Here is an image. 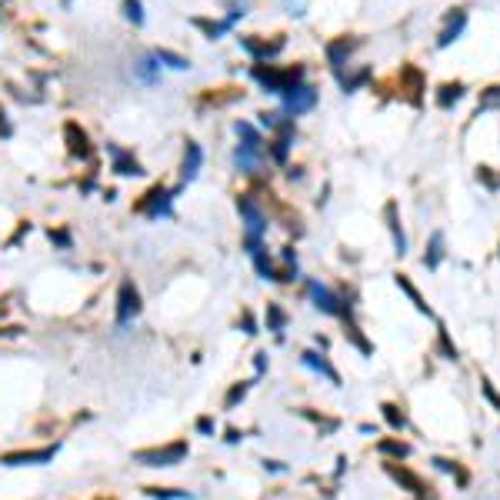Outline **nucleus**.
<instances>
[{"label": "nucleus", "mask_w": 500, "mask_h": 500, "mask_svg": "<svg viewBox=\"0 0 500 500\" xmlns=\"http://www.w3.org/2000/svg\"><path fill=\"white\" fill-rule=\"evenodd\" d=\"M254 367H257V374H263V370H267V354H257V357H254Z\"/></svg>", "instance_id": "nucleus-47"}, {"label": "nucleus", "mask_w": 500, "mask_h": 500, "mask_svg": "<svg viewBox=\"0 0 500 500\" xmlns=\"http://www.w3.org/2000/svg\"><path fill=\"white\" fill-rule=\"evenodd\" d=\"M151 500H190L194 494H187V490H174V487H147L143 490Z\"/></svg>", "instance_id": "nucleus-32"}, {"label": "nucleus", "mask_w": 500, "mask_h": 500, "mask_svg": "<svg viewBox=\"0 0 500 500\" xmlns=\"http://www.w3.org/2000/svg\"><path fill=\"white\" fill-rule=\"evenodd\" d=\"M47 237H50V244H54V247H60V250H70L74 247V237H70V230H64V227H50L47 230Z\"/></svg>", "instance_id": "nucleus-39"}, {"label": "nucleus", "mask_w": 500, "mask_h": 500, "mask_svg": "<svg viewBox=\"0 0 500 500\" xmlns=\"http://www.w3.org/2000/svg\"><path fill=\"white\" fill-rule=\"evenodd\" d=\"M240 327H244V334H250V337L257 334V320H254V314H250V310H244V314H240Z\"/></svg>", "instance_id": "nucleus-42"}, {"label": "nucleus", "mask_w": 500, "mask_h": 500, "mask_svg": "<svg viewBox=\"0 0 500 500\" xmlns=\"http://www.w3.org/2000/svg\"><path fill=\"white\" fill-rule=\"evenodd\" d=\"M281 257H283V261H287V263H297V250H294V247H283V254H281Z\"/></svg>", "instance_id": "nucleus-49"}, {"label": "nucleus", "mask_w": 500, "mask_h": 500, "mask_svg": "<svg viewBox=\"0 0 500 500\" xmlns=\"http://www.w3.org/2000/svg\"><path fill=\"white\" fill-rule=\"evenodd\" d=\"M200 167H204V151H200V143L187 141L184 143V161H180V190H184L187 184H194L197 174H200Z\"/></svg>", "instance_id": "nucleus-13"}, {"label": "nucleus", "mask_w": 500, "mask_h": 500, "mask_svg": "<svg viewBox=\"0 0 500 500\" xmlns=\"http://www.w3.org/2000/svg\"><path fill=\"white\" fill-rule=\"evenodd\" d=\"M484 110H500V84H494V87H487L484 94H480V100H477V117L484 114Z\"/></svg>", "instance_id": "nucleus-35"}, {"label": "nucleus", "mask_w": 500, "mask_h": 500, "mask_svg": "<svg viewBox=\"0 0 500 500\" xmlns=\"http://www.w3.org/2000/svg\"><path fill=\"white\" fill-rule=\"evenodd\" d=\"M460 100H464V84H460V80H454V84H440V87H437V107L440 110L457 107Z\"/></svg>", "instance_id": "nucleus-21"}, {"label": "nucleus", "mask_w": 500, "mask_h": 500, "mask_svg": "<svg viewBox=\"0 0 500 500\" xmlns=\"http://www.w3.org/2000/svg\"><path fill=\"white\" fill-rule=\"evenodd\" d=\"M23 234H31V224H21V227H17V234L11 237V247H17V244H21Z\"/></svg>", "instance_id": "nucleus-46"}, {"label": "nucleus", "mask_w": 500, "mask_h": 500, "mask_svg": "<svg viewBox=\"0 0 500 500\" xmlns=\"http://www.w3.org/2000/svg\"><path fill=\"white\" fill-rule=\"evenodd\" d=\"M344 324H347V337L354 340V347H357L360 354H367V357H370V354H374V344H370V340L364 337V334H360V327L354 324V317L344 314Z\"/></svg>", "instance_id": "nucleus-28"}, {"label": "nucleus", "mask_w": 500, "mask_h": 500, "mask_svg": "<svg viewBox=\"0 0 500 500\" xmlns=\"http://www.w3.org/2000/svg\"><path fill=\"white\" fill-rule=\"evenodd\" d=\"M110 163H114V174L117 177H141L143 174V163L134 157V151H124L117 143H107Z\"/></svg>", "instance_id": "nucleus-12"}, {"label": "nucleus", "mask_w": 500, "mask_h": 500, "mask_svg": "<svg viewBox=\"0 0 500 500\" xmlns=\"http://www.w3.org/2000/svg\"><path fill=\"white\" fill-rule=\"evenodd\" d=\"M161 70H163V67H161V60L153 57V50L134 57V80L143 84V87H153V84L161 80Z\"/></svg>", "instance_id": "nucleus-14"}, {"label": "nucleus", "mask_w": 500, "mask_h": 500, "mask_svg": "<svg viewBox=\"0 0 500 500\" xmlns=\"http://www.w3.org/2000/svg\"><path fill=\"white\" fill-rule=\"evenodd\" d=\"M187 454H190L187 440H174V444L137 450V454H134V464H143V467H177Z\"/></svg>", "instance_id": "nucleus-4"}, {"label": "nucleus", "mask_w": 500, "mask_h": 500, "mask_svg": "<svg viewBox=\"0 0 500 500\" xmlns=\"http://www.w3.org/2000/svg\"><path fill=\"white\" fill-rule=\"evenodd\" d=\"M434 467H437V470H447V474H454L460 487H467V484H470L467 470L460 467V464H454V460H444V457H434Z\"/></svg>", "instance_id": "nucleus-33"}, {"label": "nucleus", "mask_w": 500, "mask_h": 500, "mask_svg": "<svg viewBox=\"0 0 500 500\" xmlns=\"http://www.w3.org/2000/svg\"><path fill=\"white\" fill-rule=\"evenodd\" d=\"M437 350H440L444 360H457V347H454V340H450L444 324H437Z\"/></svg>", "instance_id": "nucleus-34"}, {"label": "nucleus", "mask_w": 500, "mask_h": 500, "mask_svg": "<svg viewBox=\"0 0 500 500\" xmlns=\"http://www.w3.org/2000/svg\"><path fill=\"white\" fill-rule=\"evenodd\" d=\"M393 281H397V287H401L403 294L411 297V304L417 307V310H420V314H427V317L434 314V310H430V307H427V300H424V297H420V290H417V287H413V283H411V277H407V273H397V277H393Z\"/></svg>", "instance_id": "nucleus-25"}, {"label": "nucleus", "mask_w": 500, "mask_h": 500, "mask_svg": "<svg viewBox=\"0 0 500 500\" xmlns=\"http://www.w3.org/2000/svg\"><path fill=\"white\" fill-rule=\"evenodd\" d=\"M247 391H250V384H247V381L234 384V387L227 391V397H224V411H234V407H237V403L244 401V397H247Z\"/></svg>", "instance_id": "nucleus-36"}, {"label": "nucleus", "mask_w": 500, "mask_h": 500, "mask_svg": "<svg viewBox=\"0 0 500 500\" xmlns=\"http://www.w3.org/2000/svg\"><path fill=\"white\" fill-rule=\"evenodd\" d=\"M401 84H407V94H411V104L413 107H420L424 100H420V90H424V74L417 70V67H401Z\"/></svg>", "instance_id": "nucleus-20"}, {"label": "nucleus", "mask_w": 500, "mask_h": 500, "mask_svg": "<svg viewBox=\"0 0 500 500\" xmlns=\"http://www.w3.org/2000/svg\"><path fill=\"white\" fill-rule=\"evenodd\" d=\"M124 17H127L134 27H143L147 17H143V4H141V0H124Z\"/></svg>", "instance_id": "nucleus-38"}, {"label": "nucleus", "mask_w": 500, "mask_h": 500, "mask_svg": "<svg viewBox=\"0 0 500 500\" xmlns=\"http://www.w3.org/2000/svg\"><path fill=\"white\" fill-rule=\"evenodd\" d=\"M281 97H283V114L287 117H300V114L317 107V90L310 84H297V87H290Z\"/></svg>", "instance_id": "nucleus-8"}, {"label": "nucleus", "mask_w": 500, "mask_h": 500, "mask_svg": "<svg viewBox=\"0 0 500 500\" xmlns=\"http://www.w3.org/2000/svg\"><path fill=\"white\" fill-rule=\"evenodd\" d=\"M477 180L487 187L490 194H500V174H494V167H484V163H480V167H477Z\"/></svg>", "instance_id": "nucleus-37"}, {"label": "nucleus", "mask_w": 500, "mask_h": 500, "mask_svg": "<svg viewBox=\"0 0 500 500\" xmlns=\"http://www.w3.org/2000/svg\"><path fill=\"white\" fill-rule=\"evenodd\" d=\"M384 457H393V460H403V457H411V444H403V440H381L377 444Z\"/></svg>", "instance_id": "nucleus-31"}, {"label": "nucleus", "mask_w": 500, "mask_h": 500, "mask_svg": "<svg viewBox=\"0 0 500 500\" xmlns=\"http://www.w3.org/2000/svg\"><path fill=\"white\" fill-rule=\"evenodd\" d=\"M224 440H227V444H240V440H244V434H240V430H234V427H230V430H227V437H224Z\"/></svg>", "instance_id": "nucleus-48"}, {"label": "nucleus", "mask_w": 500, "mask_h": 500, "mask_svg": "<svg viewBox=\"0 0 500 500\" xmlns=\"http://www.w3.org/2000/svg\"><path fill=\"white\" fill-rule=\"evenodd\" d=\"M174 190L163 184H153L147 194L134 204V214H141L147 220H163V217H174Z\"/></svg>", "instance_id": "nucleus-3"}, {"label": "nucleus", "mask_w": 500, "mask_h": 500, "mask_svg": "<svg viewBox=\"0 0 500 500\" xmlns=\"http://www.w3.org/2000/svg\"><path fill=\"white\" fill-rule=\"evenodd\" d=\"M60 450V444H47L37 447V450H11V454L0 457V467H40V464H50Z\"/></svg>", "instance_id": "nucleus-6"}, {"label": "nucleus", "mask_w": 500, "mask_h": 500, "mask_svg": "<svg viewBox=\"0 0 500 500\" xmlns=\"http://www.w3.org/2000/svg\"><path fill=\"white\" fill-rule=\"evenodd\" d=\"M250 77H254L267 94H287L290 87L304 84V67H287V70H281V67H273V64H254L250 67Z\"/></svg>", "instance_id": "nucleus-2"}, {"label": "nucleus", "mask_w": 500, "mask_h": 500, "mask_svg": "<svg viewBox=\"0 0 500 500\" xmlns=\"http://www.w3.org/2000/svg\"><path fill=\"white\" fill-rule=\"evenodd\" d=\"M387 474H391V477L397 480V484H401L403 490H411L413 497L427 500V487H424V480L417 477V474H413V470H407V467H403L401 460H393V464H387Z\"/></svg>", "instance_id": "nucleus-15"}, {"label": "nucleus", "mask_w": 500, "mask_h": 500, "mask_svg": "<svg viewBox=\"0 0 500 500\" xmlns=\"http://www.w3.org/2000/svg\"><path fill=\"white\" fill-rule=\"evenodd\" d=\"M367 77H370V70H357L354 77H340V87H344V94H354L360 84H367Z\"/></svg>", "instance_id": "nucleus-40"}, {"label": "nucleus", "mask_w": 500, "mask_h": 500, "mask_svg": "<svg viewBox=\"0 0 500 500\" xmlns=\"http://www.w3.org/2000/svg\"><path fill=\"white\" fill-rule=\"evenodd\" d=\"M190 23H194L197 31L204 33L207 40H220L224 33L230 31V23L227 21H207V17H190Z\"/></svg>", "instance_id": "nucleus-24"}, {"label": "nucleus", "mask_w": 500, "mask_h": 500, "mask_svg": "<svg viewBox=\"0 0 500 500\" xmlns=\"http://www.w3.org/2000/svg\"><path fill=\"white\" fill-rule=\"evenodd\" d=\"M283 327H287V314L281 304H267V330H273L277 337H283Z\"/></svg>", "instance_id": "nucleus-30"}, {"label": "nucleus", "mask_w": 500, "mask_h": 500, "mask_svg": "<svg viewBox=\"0 0 500 500\" xmlns=\"http://www.w3.org/2000/svg\"><path fill=\"white\" fill-rule=\"evenodd\" d=\"M234 163H237L240 174H261L263 153H254V151H244V147H237V151H234Z\"/></svg>", "instance_id": "nucleus-22"}, {"label": "nucleus", "mask_w": 500, "mask_h": 500, "mask_svg": "<svg viewBox=\"0 0 500 500\" xmlns=\"http://www.w3.org/2000/svg\"><path fill=\"white\" fill-rule=\"evenodd\" d=\"M237 210H240V220H244V247H247V254H254V250L263 247L261 240L267 234V214H263L261 204L250 194L237 197Z\"/></svg>", "instance_id": "nucleus-1"}, {"label": "nucleus", "mask_w": 500, "mask_h": 500, "mask_svg": "<svg viewBox=\"0 0 500 500\" xmlns=\"http://www.w3.org/2000/svg\"><path fill=\"white\" fill-rule=\"evenodd\" d=\"M300 360H304V367L317 370V374H324L327 381L337 384V387H340V374H337L334 367H330V360H327L324 354H317V350H304V354H300Z\"/></svg>", "instance_id": "nucleus-19"}, {"label": "nucleus", "mask_w": 500, "mask_h": 500, "mask_svg": "<svg viewBox=\"0 0 500 500\" xmlns=\"http://www.w3.org/2000/svg\"><path fill=\"white\" fill-rule=\"evenodd\" d=\"M360 47L357 37H337V40H330L327 44V64H330V70L337 77H344V64L350 60V54Z\"/></svg>", "instance_id": "nucleus-11"}, {"label": "nucleus", "mask_w": 500, "mask_h": 500, "mask_svg": "<svg viewBox=\"0 0 500 500\" xmlns=\"http://www.w3.org/2000/svg\"><path fill=\"white\" fill-rule=\"evenodd\" d=\"M381 413H384V420H387V427L397 430V434L407 427V413H403L397 403H381Z\"/></svg>", "instance_id": "nucleus-29"}, {"label": "nucleus", "mask_w": 500, "mask_h": 500, "mask_svg": "<svg viewBox=\"0 0 500 500\" xmlns=\"http://www.w3.org/2000/svg\"><path fill=\"white\" fill-rule=\"evenodd\" d=\"M384 220H387V230H391V237H393V250L403 257V254H407V237H403L401 210H397V204H393V200H387V207H384Z\"/></svg>", "instance_id": "nucleus-17"}, {"label": "nucleus", "mask_w": 500, "mask_h": 500, "mask_svg": "<svg viewBox=\"0 0 500 500\" xmlns=\"http://www.w3.org/2000/svg\"><path fill=\"white\" fill-rule=\"evenodd\" d=\"M64 141H67V153L74 161H90L94 157V143H90V134L77 124V120H67L64 124Z\"/></svg>", "instance_id": "nucleus-9"}, {"label": "nucleus", "mask_w": 500, "mask_h": 500, "mask_svg": "<svg viewBox=\"0 0 500 500\" xmlns=\"http://www.w3.org/2000/svg\"><path fill=\"white\" fill-rule=\"evenodd\" d=\"M307 294H310V300H314V307L320 314H330V317L350 314V304H344V297H337L330 287H324V283L307 281Z\"/></svg>", "instance_id": "nucleus-7"}, {"label": "nucleus", "mask_w": 500, "mask_h": 500, "mask_svg": "<svg viewBox=\"0 0 500 500\" xmlns=\"http://www.w3.org/2000/svg\"><path fill=\"white\" fill-rule=\"evenodd\" d=\"M197 430H200V434H214V430H217L214 417H197Z\"/></svg>", "instance_id": "nucleus-44"}, {"label": "nucleus", "mask_w": 500, "mask_h": 500, "mask_svg": "<svg viewBox=\"0 0 500 500\" xmlns=\"http://www.w3.org/2000/svg\"><path fill=\"white\" fill-rule=\"evenodd\" d=\"M480 387H484V393H487V401H490V403H494V407H497V411H500V397H497V391L490 387V381H480Z\"/></svg>", "instance_id": "nucleus-45"}, {"label": "nucleus", "mask_w": 500, "mask_h": 500, "mask_svg": "<svg viewBox=\"0 0 500 500\" xmlns=\"http://www.w3.org/2000/svg\"><path fill=\"white\" fill-rule=\"evenodd\" d=\"M250 261H254V271L261 273L263 281H277V267H273L271 263V257H267V250H254V254H250Z\"/></svg>", "instance_id": "nucleus-26"}, {"label": "nucleus", "mask_w": 500, "mask_h": 500, "mask_svg": "<svg viewBox=\"0 0 500 500\" xmlns=\"http://www.w3.org/2000/svg\"><path fill=\"white\" fill-rule=\"evenodd\" d=\"M0 137H4V141H11L13 137V124L7 120V110L4 107H0Z\"/></svg>", "instance_id": "nucleus-43"}, {"label": "nucleus", "mask_w": 500, "mask_h": 500, "mask_svg": "<svg viewBox=\"0 0 500 500\" xmlns=\"http://www.w3.org/2000/svg\"><path fill=\"white\" fill-rule=\"evenodd\" d=\"M464 27H467V11H460V7H454V11L447 13V23L444 31H440V37H437V47H450L464 33Z\"/></svg>", "instance_id": "nucleus-16"}, {"label": "nucleus", "mask_w": 500, "mask_h": 500, "mask_svg": "<svg viewBox=\"0 0 500 500\" xmlns=\"http://www.w3.org/2000/svg\"><path fill=\"white\" fill-rule=\"evenodd\" d=\"M263 467H267V470H273V474H281V470H283V464H281V460H263Z\"/></svg>", "instance_id": "nucleus-50"}, {"label": "nucleus", "mask_w": 500, "mask_h": 500, "mask_svg": "<svg viewBox=\"0 0 500 500\" xmlns=\"http://www.w3.org/2000/svg\"><path fill=\"white\" fill-rule=\"evenodd\" d=\"M234 134L240 137L237 147H244V151H254V153H263V137H261V131H257L250 120H237V124H234Z\"/></svg>", "instance_id": "nucleus-18"}, {"label": "nucleus", "mask_w": 500, "mask_h": 500, "mask_svg": "<svg viewBox=\"0 0 500 500\" xmlns=\"http://www.w3.org/2000/svg\"><path fill=\"white\" fill-rule=\"evenodd\" d=\"M281 117H283V114H277V110H267V114H261V127H267V131H277Z\"/></svg>", "instance_id": "nucleus-41"}, {"label": "nucleus", "mask_w": 500, "mask_h": 500, "mask_svg": "<svg viewBox=\"0 0 500 500\" xmlns=\"http://www.w3.org/2000/svg\"><path fill=\"white\" fill-rule=\"evenodd\" d=\"M240 50L250 54L257 64H271L273 57L283 50V37H273L271 44H267V40H257V37H240Z\"/></svg>", "instance_id": "nucleus-10"}, {"label": "nucleus", "mask_w": 500, "mask_h": 500, "mask_svg": "<svg viewBox=\"0 0 500 500\" xmlns=\"http://www.w3.org/2000/svg\"><path fill=\"white\" fill-rule=\"evenodd\" d=\"M141 310H143V300H141L137 283H134V277H124L120 287H117V307H114V320H117V327L134 324V320L141 317Z\"/></svg>", "instance_id": "nucleus-5"}, {"label": "nucleus", "mask_w": 500, "mask_h": 500, "mask_svg": "<svg viewBox=\"0 0 500 500\" xmlns=\"http://www.w3.org/2000/svg\"><path fill=\"white\" fill-rule=\"evenodd\" d=\"M440 261H444V234L434 230V234H430V244H427V254H424V267L427 271H437Z\"/></svg>", "instance_id": "nucleus-23"}, {"label": "nucleus", "mask_w": 500, "mask_h": 500, "mask_svg": "<svg viewBox=\"0 0 500 500\" xmlns=\"http://www.w3.org/2000/svg\"><path fill=\"white\" fill-rule=\"evenodd\" d=\"M153 57L161 60V67H170V70H190V60L180 57V54H174V50H167V47H157Z\"/></svg>", "instance_id": "nucleus-27"}]
</instances>
